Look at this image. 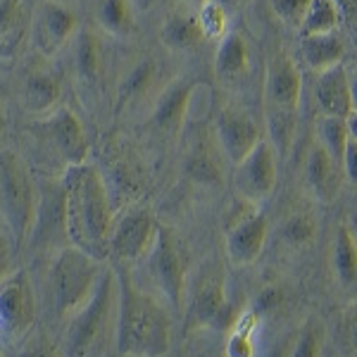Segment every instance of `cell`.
I'll return each instance as SVG.
<instances>
[{"mask_svg": "<svg viewBox=\"0 0 357 357\" xmlns=\"http://www.w3.org/2000/svg\"><path fill=\"white\" fill-rule=\"evenodd\" d=\"M338 26H341V17H338L336 3L333 0H312L298 31L301 36H314V33L338 31Z\"/></svg>", "mask_w": 357, "mask_h": 357, "instance_id": "obj_29", "label": "cell"}, {"mask_svg": "<svg viewBox=\"0 0 357 357\" xmlns=\"http://www.w3.org/2000/svg\"><path fill=\"white\" fill-rule=\"evenodd\" d=\"M96 24L112 38H129L136 31V8L129 0H96Z\"/></svg>", "mask_w": 357, "mask_h": 357, "instance_id": "obj_28", "label": "cell"}, {"mask_svg": "<svg viewBox=\"0 0 357 357\" xmlns=\"http://www.w3.org/2000/svg\"><path fill=\"white\" fill-rule=\"evenodd\" d=\"M353 234H355V238H357V220H355V231Z\"/></svg>", "mask_w": 357, "mask_h": 357, "instance_id": "obj_48", "label": "cell"}, {"mask_svg": "<svg viewBox=\"0 0 357 357\" xmlns=\"http://www.w3.org/2000/svg\"><path fill=\"white\" fill-rule=\"evenodd\" d=\"M345 124H348V134L350 138L357 143V112H350L348 117H345Z\"/></svg>", "mask_w": 357, "mask_h": 357, "instance_id": "obj_45", "label": "cell"}, {"mask_svg": "<svg viewBox=\"0 0 357 357\" xmlns=\"http://www.w3.org/2000/svg\"><path fill=\"white\" fill-rule=\"evenodd\" d=\"M29 0H0V60H15L31 33Z\"/></svg>", "mask_w": 357, "mask_h": 357, "instance_id": "obj_23", "label": "cell"}, {"mask_svg": "<svg viewBox=\"0 0 357 357\" xmlns=\"http://www.w3.org/2000/svg\"><path fill=\"white\" fill-rule=\"evenodd\" d=\"M15 248H20V245H17L13 231L8 229V224L0 220V281H3L10 272H13Z\"/></svg>", "mask_w": 357, "mask_h": 357, "instance_id": "obj_37", "label": "cell"}, {"mask_svg": "<svg viewBox=\"0 0 357 357\" xmlns=\"http://www.w3.org/2000/svg\"><path fill=\"white\" fill-rule=\"evenodd\" d=\"M215 138L220 151L224 153V158L229 162L238 165L241 160L255 151V146L264 136L260 124L252 119L250 112L229 105L215 119Z\"/></svg>", "mask_w": 357, "mask_h": 357, "instance_id": "obj_18", "label": "cell"}, {"mask_svg": "<svg viewBox=\"0 0 357 357\" xmlns=\"http://www.w3.org/2000/svg\"><path fill=\"white\" fill-rule=\"evenodd\" d=\"M338 8V17H341V26L350 43L357 48V0H333Z\"/></svg>", "mask_w": 357, "mask_h": 357, "instance_id": "obj_38", "label": "cell"}, {"mask_svg": "<svg viewBox=\"0 0 357 357\" xmlns=\"http://www.w3.org/2000/svg\"><path fill=\"white\" fill-rule=\"evenodd\" d=\"M310 3L312 0H269V8L276 15V20L281 24L291 26V29H301L303 17L307 13Z\"/></svg>", "mask_w": 357, "mask_h": 357, "instance_id": "obj_34", "label": "cell"}, {"mask_svg": "<svg viewBox=\"0 0 357 357\" xmlns=\"http://www.w3.org/2000/svg\"><path fill=\"white\" fill-rule=\"evenodd\" d=\"M229 20H231V13H227L220 5L210 3V0L198 8V22H200V29H203L205 38L220 41V38L227 36L229 29H231V22Z\"/></svg>", "mask_w": 357, "mask_h": 357, "instance_id": "obj_32", "label": "cell"}, {"mask_svg": "<svg viewBox=\"0 0 357 357\" xmlns=\"http://www.w3.org/2000/svg\"><path fill=\"white\" fill-rule=\"evenodd\" d=\"M38 317L36 291L26 269H13L0 281V329L3 336L24 338Z\"/></svg>", "mask_w": 357, "mask_h": 357, "instance_id": "obj_10", "label": "cell"}, {"mask_svg": "<svg viewBox=\"0 0 357 357\" xmlns=\"http://www.w3.org/2000/svg\"><path fill=\"white\" fill-rule=\"evenodd\" d=\"M67 207V231L72 245L82 248L96 260L110 257V236L114 229V210L110 188L100 169L89 160L62 172Z\"/></svg>", "mask_w": 357, "mask_h": 357, "instance_id": "obj_1", "label": "cell"}, {"mask_svg": "<svg viewBox=\"0 0 357 357\" xmlns=\"http://www.w3.org/2000/svg\"><path fill=\"white\" fill-rule=\"evenodd\" d=\"M129 3L134 5L136 13H138V10H151L153 5H158V3H160V0H129Z\"/></svg>", "mask_w": 357, "mask_h": 357, "instance_id": "obj_46", "label": "cell"}, {"mask_svg": "<svg viewBox=\"0 0 357 357\" xmlns=\"http://www.w3.org/2000/svg\"><path fill=\"white\" fill-rule=\"evenodd\" d=\"M117 338V274L112 267L98 281L93 296L69 321L67 357H105Z\"/></svg>", "mask_w": 357, "mask_h": 357, "instance_id": "obj_3", "label": "cell"}, {"mask_svg": "<svg viewBox=\"0 0 357 357\" xmlns=\"http://www.w3.org/2000/svg\"><path fill=\"white\" fill-rule=\"evenodd\" d=\"M117 274V338L122 357H165L172 345V319L153 293L143 291L126 267Z\"/></svg>", "mask_w": 357, "mask_h": 357, "instance_id": "obj_2", "label": "cell"}, {"mask_svg": "<svg viewBox=\"0 0 357 357\" xmlns=\"http://www.w3.org/2000/svg\"><path fill=\"white\" fill-rule=\"evenodd\" d=\"M303 98V72L289 50H276L264 67L267 114H296Z\"/></svg>", "mask_w": 357, "mask_h": 357, "instance_id": "obj_12", "label": "cell"}, {"mask_svg": "<svg viewBox=\"0 0 357 357\" xmlns=\"http://www.w3.org/2000/svg\"><path fill=\"white\" fill-rule=\"evenodd\" d=\"M0 357H5V355H0Z\"/></svg>", "mask_w": 357, "mask_h": 357, "instance_id": "obj_50", "label": "cell"}, {"mask_svg": "<svg viewBox=\"0 0 357 357\" xmlns=\"http://www.w3.org/2000/svg\"><path fill=\"white\" fill-rule=\"evenodd\" d=\"M341 178L343 167L326 153V148L319 141L307 153V162H305V183L307 191L314 195L319 203H333L341 193Z\"/></svg>", "mask_w": 357, "mask_h": 357, "instance_id": "obj_20", "label": "cell"}, {"mask_svg": "<svg viewBox=\"0 0 357 357\" xmlns=\"http://www.w3.org/2000/svg\"><path fill=\"white\" fill-rule=\"evenodd\" d=\"M29 245L41 252H60L72 245L67 231V207H65V183L62 178H45L38 183V205L33 220Z\"/></svg>", "mask_w": 357, "mask_h": 357, "instance_id": "obj_8", "label": "cell"}, {"mask_svg": "<svg viewBox=\"0 0 357 357\" xmlns=\"http://www.w3.org/2000/svg\"><path fill=\"white\" fill-rule=\"evenodd\" d=\"M291 357H321V329L314 321H310L298 336V341L291 350Z\"/></svg>", "mask_w": 357, "mask_h": 357, "instance_id": "obj_35", "label": "cell"}, {"mask_svg": "<svg viewBox=\"0 0 357 357\" xmlns=\"http://www.w3.org/2000/svg\"><path fill=\"white\" fill-rule=\"evenodd\" d=\"M82 26L79 0H38L31 13L33 48L43 57H55Z\"/></svg>", "mask_w": 357, "mask_h": 357, "instance_id": "obj_7", "label": "cell"}, {"mask_svg": "<svg viewBox=\"0 0 357 357\" xmlns=\"http://www.w3.org/2000/svg\"><path fill=\"white\" fill-rule=\"evenodd\" d=\"M215 77L222 84H236L250 72V45L238 29H229V33L217 41L215 53Z\"/></svg>", "mask_w": 357, "mask_h": 357, "instance_id": "obj_24", "label": "cell"}, {"mask_svg": "<svg viewBox=\"0 0 357 357\" xmlns=\"http://www.w3.org/2000/svg\"><path fill=\"white\" fill-rule=\"evenodd\" d=\"M343 176L348 178L353 186H357V143L350 138L348 141V148H345V155H343Z\"/></svg>", "mask_w": 357, "mask_h": 357, "instance_id": "obj_41", "label": "cell"}, {"mask_svg": "<svg viewBox=\"0 0 357 357\" xmlns=\"http://www.w3.org/2000/svg\"><path fill=\"white\" fill-rule=\"evenodd\" d=\"M195 89H198V82L183 77L174 79L165 89H160L153 102L148 129L155 131L158 136L176 138L183 131V126H186L188 107H191Z\"/></svg>", "mask_w": 357, "mask_h": 357, "instance_id": "obj_17", "label": "cell"}, {"mask_svg": "<svg viewBox=\"0 0 357 357\" xmlns=\"http://www.w3.org/2000/svg\"><path fill=\"white\" fill-rule=\"evenodd\" d=\"M8 134V107H5V98L3 91H0V141Z\"/></svg>", "mask_w": 357, "mask_h": 357, "instance_id": "obj_43", "label": "cell"}, {"mask_svg": "<svg viewBox=\"0 0 357 357\" xmlns=\"http://www.w3.org/2000/svg\"><path fill=\"white\" fill-rule=\"evenodd\" d=\"M158 79H160V62L155 60L153 55L141 57V60L119 79L117 98H114V112H126V110H131V107L146 102L148 98H153L151 93H155Z\"/></svg>", "mask_w": 357, "mask_h": 357, "instance_id": "obj_22", "label": "cell"}, {"mask_svg": "<svg viewBox=\"0 0 357 357\" xmlns=\"http://www.w3.org/2000/svg\"><path fill=\"white\" fill-rule=\"evenodd\" d=\"M29 134L36 138V143L48 155L60 160L62 165H82L89 160L91 141L86 134V126L77 112L69 107L57 105L48 114H41L33 124H29Z\"/></svg>", "mask_w": 357, "mask_h": 357, "instance_id": "obj_6", "label": "cell"}, {"mask_svg": "<svg viewBox=\"0 0 357 357\" xmlns=\"http://www.w3.org/2000/svg\"><path fill=\"white\" fill-rule=\"evenodd\" d=\"M317 141H319L321 146L326 148V153L341 165L345 148H348V141H350L345 117H331V114H324V117L317 122Z\"/></svg>", "mask_w": 357, "mask_h": 357, "instance_id": "obj_30", "label": "cell"}, {"mask_svg": "<svg viewBox=\"0 0 357 357\" xmlns=\"http://www.w3.org/2000/svg\"><path fill=\"white\" fill-rule=\"evenodd\" d=\"M0 336H3V329H0Z\"/></svg>", "mask_w": 357, "mask_h": 357, "instance_id": "obj_49", "label": "cell"}, {"mask_svg": "<svg viewBox=\"0 0 357 357\" xmlns=\"http://www.w3.org/2000/svg\"><path fill=\"white\" fill-rule=\"evenodd\" d=\"M279 181V153L269 138H262L248 158L236 165L234 188L243 200L260 205L274 193Z\"/></svg>", "mask_w": 357, "mask_h": 357, "instance_id": "obj_13", "label": "cell"}, {"mask_svg": "<svg viewBox=\"0 0 357 357\" xmlns=\"http://www.w3.org/2000/svg\"><path fill=\"white\" fill-rule=\"evenodd\" d=\"M227 357H255V333L231 329L227 338Z\"/></svg>", "mask_w": 357, "mask_h": 357, "instance_id": "obj_36", "label": "cell"}, {"mask_svg": "<svg viewBox=\"0 0 357 357\" xmlns=\"http://www.w3.org/2000/svg\"><path fill=\"white\" fill-rule=\"evenodd\" d=\"M160 224L158 220L143 207H134L114 222L110 236V255L122 262H138L141 257H148L158 241Z\"/></svg>", "mask_w": 357, "mask_h": 357, "instance_id": "obj_16", "label": "cell"}, {"mask_svg": "<svg viewBox=\"0 0 357 357\" xmlns=\"http://www.w3.org/2000/svg\"><path fill=\"white\" fill-rule=\"evenodd\" d=\"M72 50V67H74V77L79 79L82 86L96 89L98 84L105 77V43H102L100 33L93 26H82L77 31Z\"/></svg>", "mask_w": 357, "mask_h": 357, "instance_id": "obj_19", "label": "cell"}, {"mask_svg": "<svg viewBox=\"0 0 357 357\" xmlns=\"http://www.w3.org/2000/svg\"><path fill=\"white\" fill-rule=\"evenodd\" d=\"M314 236H317V222L310 212H293L281 224V238L293 250H301V248L310 245L314 241Z\"/></svg>", "mask_w": 357, "mask_h": 357, "instance_id": "obj_31", "label": "cell"}, {"mask_svg": "<svg viewBox=\"0 0 357 357\" xmlns=\"http://www.w3.org/2000/svg\"><path fill=\"white\" fill-rule=\"evenodd\" d=\"M148 267H151V276L165 301L174 310H183L186 305V262L176 245L174 234L167 227H160L158 241H155L153 250L148 252Z\"/></svg>", "mask_w": 357, "mask_h": 357, "instance_id": "obj_11", "label": "cell"}, {"mask_svg": "<svg viewBox=\"0 0 357 357\" xmlns=\"http://www.w3.org/2000/svg\"><path fill=\"white\" fill-rule=\"evenodd\" d=\"M17 96L26 112L31 114H48L60 105L62 96V72L57 69L53 57L38 55L24 67L17 84Z\"/></svg>", "mask_w": 357, "mask_h": 357, "instance_id": "obj_14", "label": "cell"}, {"mask_svg": "<svg viewBox=\"0 0 357 357\" xmlns=\"http://www.w3.org/2000/svg\"><path fill=\"white\" fill-rule=\"evenodd\" d=\"M210 3L220 5V8H224L227 13H234V10H241L243 5L250 3V0H210Z\"/></svg>", "mask_w": 357, "mask_h": 357, "instance_id": "obj_42", "label": "cell"}, {"mask_svg": "<svg viewBox=\"0 0 357 357\" xmlns=\"http://www.w3.org/2000/svg\"><path fill=\"white\" fill-rule=\"evenodd\" d=\"M348 84H350V105H353V112H357V69L355 72H348Z\"/></svg>", "mask_w": 357, "mask_h": 357, "instance_id": "obj_44", "label": "cell"}, {"mask_svg": "<svg viewBox=\"0 0 357 357\" xmlns=\"http://www.w3.org/2000/svg\"><path fill=\"white\" fill-rule=\"evenodd\" d=\"M331 267L348 301H357V238L350 227H338L331 245Z\"/></svg>", "mask_w": 357, "mask_h": 357, "instance_id": "obj_26", "label": "cell"}, {"mask_svg": "<svg viewBox=\"0 0 357 357\" xmlns=\"http://www.w3.org/2000/svg\"><path fill=\"white\" fill-rule=\"evenodd\" d=\"M317 105L324 114L331 117H348L353 112L350 105V84H348V69L343 65H336L331 69H324L317 77L314 86Z\"/></svg>", "mask_w": 357, "mask_h": 357, "instance_id": "obj_25", "label": "cell"}, {"mask_svg": "<svg viewBox=\"0 0 357 357\" xmlns=\"http://www.w3.org/2000/svg\"><path fill=\"white\" fill-rule=\"evenodd\" d=\"M269 236V220L257 205L241 198V212L229 222L227 255L234 264H252L262 255Z\"/></svg>", "mask_w": 357, "mask_h": 357, "instance_id": "obj_15", "label": "cell"}, {"mask_svg": "<svg viewBox=\"0 0 357 357\" xmlns=\"http://www.w3.org/2000/svg\"><path fill=\"white\" fill-rule=\"evenodd\" d=\"M102 260L84 252L77 245H67L55 252L48 272V301L57 314H74L89 303L98 281L105 274Z\"/></svg>", "mask_w": 357, "mask_h": 357, "instance_id": "obj_4", "label": "cell"}, {"mask_svg": "<svg viewBox=\"0 0 357 357\" xmlns=\"http://www.w3.org/2000/svg\"><path fill=\"white\" fill-rule=\"evenodd\" d=\"M17 357H62V353L48 333L31 329L22 338V348Z\"/></svg>", "mask_w": 357, "mask_h": 357, "instance_id": "obj_33", "label": "cell"}, {"mask_svg": "<svg viewBox=\"0 0 357 357\" xmlns=\"http://www.w3.org/2000/svg\"><path fill=\"white\" fill-rule=\"evenodd\" d=\"M227 274L217 260L205 262L186 286V329L200 331L215 326L217 317L227 307Z\"/></svg>", "mask_w": 357, "mask_h": 357, "instance_id": "obj_9", "label": "cell"}, {"mask_svg": "<svg viewBox=\"0 0 357 357\" xmlns=\"http://www.w3.org/2000/svg\"><path fill=\"white\" fill-rule=\"evenodd\" d=\"M341 331H343V341H345L348 355L357 357V301L343 312Z\"/></svg>", "mask_w": 357, "mask_h": 357, "instance_id": "obj_39", "label": "cell"}, {"mask_svg": "<svg viewBox=\"0 0 357 357\" xmlns=\"http://www.w3.org/2000/svg\"><path fill=\"white\" fill-rule=\"evenodd\" d=\"M301 55L310 69L317 74L341 65L345 57V41L338 31L314 33V36H301Z\"/></svg>", "mask_w": 357, "mask_h": 357, "instance_id": "obj_27", "label": "cell"}, {"mask_svg": "<svg viewBox=\"0 0 357 357\" xmlns=\"http://www.w3.org/2000/svg\"><path fill=\"white\" fill-rule=\"evenodd\" d=\"M281 303H284V291H281V286L269 284V286H264L260 293H257L255 310H257V312H267V310L279 307Z\"/></svg>", "mask_w": 357, "mask_h": 357, "instance_id": "obj_40", "label": "cell"}, {"mask_svg": "<svg viewBox=\"0 0 357 357\" xmlns=\"http://www.w3.org/2000/svg\"><path fill=\"white\" fill-rule=\"evenodd\" d=\"M160 41L169 53H191L205 41L198 22V10L174 3L160 26Z\"/></svg>", "mask_w": 357, "mask_h": 357, "instance_id": "obj_21", "label": "cell"}, {"mask_svg": "<svg viewBox=\"0 0 357 357\" xmlns=\"http://www.w3.org/2000/svg\"><path fill=\"white\" fill-rule=\"evenodd\" d=\"M38 186L24 160L15 151H0V220L8 224L17 245H26L36 220Z\"/></svg>", "mask_w": 357, "mask_h": 357, "instance_id": "obj_5", "label": "cell"}, {"mask_svg": "<svg viewBox=\"0 0 357 357\" xmlns=\"http://www.w3.org/2000/svg\"><path fill=\"white\" fill-rule=\"evenodd\" d=\"M174 3H181V5H188V8L198 10L200 5H205V3H207V0H174Z\"/></svg>", "mask_w": 357, "mask_h": 357, "instance_id": "obj_47", "label": "cell"}]
</instances>
